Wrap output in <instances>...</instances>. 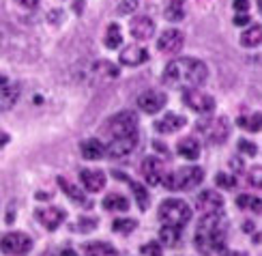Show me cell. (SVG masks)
<instances>
[{
  "label": "cell",
  "instance_id": "obj_24",
  "mask_svg": "<svg viewBox=\"0 0 262 256\" xmlns=\"http://www.w3.org/2000/svg\"><path fill=\"white\" fill-rule=\"evenodd\" d=\"M163 15H166V19H170V22L185 19V0H166Z\"/></svg>",
  "mask_w": 262,
  "mask_h": 256
},
{
  "label": "cell",
  "instance_id": "obj_30",
  "mask_svg": "<svg viewBox=\"0 0 262 256\" xmlns=\"http://www.w3.org/2000/svg\"><path fill=\"white\" fill-rule=\"evenodd\" d=\"M95 75L103 77V80H112V77L118 75V67L107 61H99V63H95Z\"/></svg>",
  "mask_w": 262,
  "mask_h": 256
},
{
  "label": "cell",
  "instance_id": "obj_27",
  "mask_svg": "<svg viewBox=\"0 0 262 256\" xmlns=\"http://www.w3.org/2000/svg\"><path fill=\"white\" fill-rule=\"evenodd\" d=\"M103 43H105V48H107V50H116V48H121V43H123L121 26H118V24H110V26H107L105 37H103Z\"/></svg>",
  "mask_w": 262,
  "mask_h": 256
},
{
  "label": "cell",
  "instance_id": "obj_42",
  "mask_svg": "<svg viewBox=\"0 0 262 256\" xmlns=\"http://www.w3.org/2000/svg\"><path fill=\"white\" fill-rule=\"evenodd\" d=\"M249 179H254V185L260 187V168H254V172H252V176H249Z\"/></svg>",
  "mask_w": 262,
  "mask_h": 256
},
{
  "label": "cell",
  "instance_id": "obj_5",
  "mask_svg": "<svg viewBox=\"0 0 262 256\" xmlns=\"http://www.w3.org/2000/svg\"><path fill=\"white\" fill-rule=\"evenodd\" d=\"M198 131L209 140L211 144H224L230 136V121L226 116H213V119H202L198 121Z\"/></svg>",
  "mask_w": 262,
  "mask_h": 256
},
{
  "label": "cell",
  "instance_id": "obj_34",
  "mask_svg": "<svg viewBox=\"0 0 262 256\" xmlns=\"http://www.w3.org/2000/svg\"><path fill=\"white\" fill-rule=\"evenodd\" d=\"M236 205L241 207V209H249V207H254L256 213H260V198H252V196H238L236 198Z\"/></svg>",
  "mask_w": 262,
  "mask_h": 256
},
{
  "label": "cell",
  "instance_id": "obj_16",
  "mask_svg": "<svg viewBox=\"0 0 262 256\" xmlns=\"http://www.w3.org/2000/svg\"><path fill=\"white\" fill-rule=\"evenodd\" d=\"M80 181H82V185L89 192H101L103 187H105V183H107V176L99 168H97V170L84 168V170H80Z\"/></svg>",
  "mask_w": 262,
  "mask_h": 256
},
{
  "label": "cell",
  "instance_id": "obj_21",
  "mask_svg": "<svg viewBox=\"0 0 262 256\" xmlns=\"http://www.w3.org/2000/svg\"><path fill=\"white\" fill-rule=\"evenodd\" d=\"M84 256H118V250L107 241H93L84 246Z\"/></svg>",
  "mask_w": 262,
  "mask_h": 256
},
{
  "label": "cell",
  "instance_id": "obj_6",
  "mask_svg": "<svg viewBox=\"0 0 262 256\" xmlns=\"http://www.w3.org/2000/svg\"><path fill=\"white\" fill-rule=\"evenodd\" d=\"M0 250L7 256H24L32 250V239L21 230H11L0 239Z\"/></svg>",
  "mask_w": 262,
  "mask_h": 256
},
{
  "label": "cell",
  "instance_id": "obj_11",
  "mask_svg": "<svg viewBox=\"0 0 262 256\" xmlns=\"http://www.w3.org/2000/svg\"><path fill=\"white\" fill-rule=\"evenodd\" d=\"M35 215L39 220V224L48 230H56L64 222V218H67V213L60 207H39Z\"/></svg>",
  "mask_w": 262,
  "mask_h": 256
},
{
  "label": "cell",
  "instance_id": "obj_43",
  "mask_svg": "<svg viewBox=\"0 0 262 256\" xmlns=\"http://www.w3.org/2000/svg\"><path fill=\"white\" fill-rule=\"evenodd\" d=\"M7 142H9V136H7V133H3V131H0V147H5Z\"/></svg>",
  "mask_w": 262,
  "mask_h": 256
},
{
  "label": "cell",
  "instance_id": "obj_17",
  "mask_svg": "<svg viewBox=\"0 0 262 256\" xmlns=\"http://www.w3.org/2000/svg\"><path fill=\"white\" fill-rule=\"evenodd\" d=\"M187 123V119L183 114H177V112H166V116H161L155 121V129L159 133H177L179 129L185 127Z\"/></svg>",
  "mask_w": 262,
  "mask_h": 256
},
{
  "label": "cell",
  "instance_id": "obj_1",
  "mask_svg": "<svg viewBox=\"0 0 262 256\" xmlns=\"http://www.w3.org/2000/svg\"><path fill=\"white\" fill-rule=\"evenodd\" d=\"M209 80V67L200 58H174L163 69V82L174 88H200Z\"/></svg>",
  "mask_w": 262,
  "mask_h": 256
},
{
  "label": "cell",
  "instance_id": "obj_14",
  "mask_svg": "<svg viewBox=\"0 0 262 256\" xmlns=\"http://www.w3.org/2000/svg\"><path fill=\"white\" fill-rule=\"evenodd\" d=\"M224 196L220 192L215 190H204L198 194V198H195V205H198V209L202 211V213H215V211H222L224 209Z\"/></svg>",
  "mask_w": 262,
  "mask_h": 256
},
{
  "label": "cell",
  "instance_id": "obj_4",
  "mask_svg": "<svg viewBox=\"0 0 262 256\" xmlns=\"http://www.w3.org/2000/svg\"><path fill=\"white\" fill-rule=\"evenodd\" d=\"M157 215H159V220H161V224L185 228V224H189L193 211H191V207H189L187 203H185V200L168 198V200H163V203H161Z\"/></svg>",
  "mask_w": 262,
  "mask_h": 256
},
{
  "label": "cell",
  "instance_id": "obj_2",
  "mask_svg": "<svg viewBox=\"0 0 262 256\" xmlns=\"http://www.w3.org/2000/svg\"><path fill=\"white\" fill-rule=\"evenodd\" d=\"M226 232H228V220L224 211L215 213H204L200 220L198 230H195V248L202 256H211L215 252L226 250Z\"/></svg>",
  "mask_w": 262,
  "mask_h": 256
},
{
  "label": "cell",
  "instance_id": "obj_28",
  "mask_svg": "<svg viewBox=\"0 0 262 256\" xmlns=\"http://www.w3.org/2000/svg\"><path fill=\"white\" fill-rule=\"evenodd\" d=\"M103 207L107 211H127L129 209V200L123 196V194H107L103 198Z\"/></svg>",
  "mask_w": 262,
  "mask_h": 256
},
{
  "label": "cell",
  "instance_id": "obj_13",
  "mask_svg": "<svg viewBox=\"0 0 262 256\" xmlns=\"http://www.w3.org/2000/svg\"><path fill=\"white\" fill-rule=\"evenodd\" d=\"M183 43H185V35L177 28H170L166 30L163 35L157 39V50L159 52H166V54H177L183 50Z\"/></svg>",
  "mask_w": 262,
  "mask_h": 256
},
{
  "label": "cell",
  "instance_id": "obj_33",
  "mask_svg": "<svg viewBox=\"0 0 262 256\" xmlns=\"http://www.w3.org/2000/svg\"><path fill=\"white\" fill-rule=\"evenodd\" d=\"M215 183H217V187H222V190H232V187H236V176L228 174V172H220L215 176Z\"/></svg>",
  "mask_w": 262,
  "mask_h": 256
},
{
  "label": "cell",
  "instance_id": "obj_12",
  "mask_svg": "<svg viewBox=\"0 0 262 256\" xmlns=\"http://www.w3.org/2000/svg\"><path fill=\"white\" fill-rule=\"evenodd\" d=\"M129 32L136 41H146L155 35V22L148 15H136L129 22Z\"/></svg>",
  "mask_w": 262,
  "mask_h": 256
},
{
  "label": "cell",
  "instance_id": "obj_19",
  "mask_svg": "<svg viewBox=\"0 0 262 256\" xmlns=\"http://www.w3.org/2000/svg\"><path fill=\"white\" fill-rule=\"evenodd\" d=\"M19 99V86L7 80L5 84H0V110H9L17 104Z\"/></svg>",
  "mask_w": 262,
  "mask_h": 256
},
{
  "label": "cell",
  "instance_id": "obj_8",
  "mask_svg": "<svg viewBox=\"0 0 262 256\" xmlns=\"http://www.w3.org/2000/svg\"><path fill=\"white\" fill-rule=\"evenodd\" d=\"M183 102L187 104L189 110H193V112H198V114H209L215 110V99L209 93H204L202 88H185Z\"/></svg>",
  "mask_w": 262,
  "mask_h": 256
},
{
  "label": "cell",
  "instance_id": "obj_37",
  "mask_svg": "<svg viewBox=\"0 0 262 256\" xmlns=\"http://www.w3.org/2000/svg\"><path fill=\"white\" fill-rule=\"evenodd\" d=\"M78 228H80L82 232H91V230L97 228V220H95V218H80V220H78Z\"/></svg>",
  "mask_w": 262,
  "mask_h": 256
},
{
  "label": "cell",
  "instance_id": "obj_41",
  "mask_svg": "<svg viewBox=\"0 0 262 256\" xmlns=\"http://www.w3.org/2000/svg\"><path fill=\"white\" fill-rule=\"evenodd\" d=\"M15 3H17L19 7H26V9H32V7H37V3H39V0H15Z\"/></svg>",
  "mask_w": 262,
  "mask_h": 256
},
{
  "label": "cell",
  "instance_id": "obj_7",
  "mask_svg": "<svg viewBox=\"0 0 262 256\" xmlns=\"http://www.w3.org/2000/svg\"><path fill=\"white\" fill-rule=\"evenodd\" d=\"M105 131L110 133V138L114 136H127V133H138V114L131 110H123V112L114 114L105 123Z\"/></svg>",
  "mask_w": 262,
  "mask_h": 256
},
{
  "label": "cell",
  "instance_id": "obj_15",
  "mask_svg": "<svg viewBox=\"0 0 262 256\" xmlns=\"http://www.w3.org/2000/svg\"><path fill=\"white\" fill-rule=\"evenodd\" d=\"M142 176L146 179L148 185H159L163 181V176H166L161 160L152 157V155H150V157H146L144 162H142Z\"/></svg>",
  "mask_w": 262,
  "mask_h": 256
},
{
  "label": "cell",
  "instance_id": "obj_20",
  "mask_svg": "<svg viewBox=\"0 0 262 256\" xmlns=\"http://www.w3.org/2000/svg\"><path fill=\"white\" fill-rule=\"evenodd\" d=\"M80 149H82L84 160H89V162H97V160L105 157V144H103L101 140H97V138L84 140Z\"/></svg>",
  "mask_w": 262,
  "mask_h": 256
},
{
  "label": "cell",
  "instance_id": "obj_31",
  "mask_svg": "<svg viewBox=\"0 0 262 256\" xmlns=\"http://www.w3.org/2000/svg\"><path fill=\"white\" fill-rule=\"evenodd\" d=\"M138 226L136 220H129V218H121V220H114L112 224V230L114 232H121V235H129V232H134Z\"/></svg>",
  "mask_w": 262,
  "mask_h": 256
},
{
  "label": "cell",
  "instance_id": "obj_32",
  "mask_svg": "<svg viewBox=\"0 0 262 256\" xmlns=\"http://www.w3.org/2000/svg\"><path fill=\"white\" fill-rule=\"evenodd\" d=\"M236 125L247 131H260V114L256 112L254 116H241L236 121Z\"/></svg>",
  "mask_w": 262,
  "mask_h": 256
},
{
  "label": "cell",
  "instance_id": "obj_46",
  "mask_svg": "<svg viewBox=\"0 0 262 256\" xmlns=\"http://www.w3.org/2000/svg\"><path fill=\"white\" fill-rule=\"evenodd\" d=\"M7 80H9V77H7V75H5V73H0V84H5V82H7Z\"/></svg>",
  "mask_w": 262,
  "mask_h": 256
},
{
  "label": "cell",
  "instance_id": "obj_29",
  "mask_svg": "<svg viewBox=\"0 0 262 256\" xmlns=\"http://www.w3.org/2000/svg\"><path fill=\"white\" fill-rule=\"evenodd\" d=\"M131 185V192H134V198H136V203H138V209L140 211H146L148 209V190L144 185H140L136 181H129Z\"/></svg>",
  "mask_w": 262,
  "mask_h": 256
},
{
  "label": "cell",
  "instance_id": "obj_22",
  "mask_svg": "<svg viewBox=\"0 0 262 256\" xmlns=\"http://www.w3.org/2000/svg\"><path fill=\"white\" fill-rule=\"evenodd\" d=\"M177 151H179L181 157L193 162V160H198V157H200V142L195 140V138H191V136H189V138H183V140L179 142Z\"/></svg>",
  "mask_w": 262,
  "mask_h": 256
},
{
  "label": "cell",
  "instance_id": "obj_10",
  "mask_svg": "<svg viewBox=\"0 0 262 256\" xmlns=\"http://www.w3.org/2000/svg\"><path fill=\"white\" fill-rule=\"evenodd\" d=\"M166 93H161V91H144L140 97H138V108L142 110L144 114H157L161 112L163 108H166Z\"/></svg>",
  "mask_w": 262,
  "mask_h": 256
},
{
  "label": "cell",
  "instance_id": "obj_40",
  "mask_svg": "<svg viewBox=\"0 0 262 256\" xmlns=\"http://www.w3.org/2000/svg\"><path fill=\"white\" fill-rule=\"evenodd\" d=\"M247 9H249V0H234V11H238V13H245Z\"/></svg>",
  "mask_w": 262,
  "mask_h": 256
},
{
  "label": "cell",
  "instance_id": "obj_45",
  "mask_svg": "<svg viewBox=\"0 0 262 256\" xmlns=\"http://www.w3.org/2000/svg\"><path fill=\"white\" fill-rule=\"evenodd\" d=\"M243 228L249 232V230H254V224H252V222H245V226H243Z\"/></svg>",
  "mask_w": 262,
  "mask_h": 256
},
{
  "label": "cell",
  "instance_id": "obj_25",
  "mask_svg": "<svg viewBox=\"0 0 262 256\" xmlns=\"http://www.w3.org/2000/svg\"><path fill=\"white\" fill-rule=\"evenodd\" d=\"M58 185L62 187V192L67 194L73 203H78V205H84V207H91V203H89V198L84 196V192L82 190H78L75 185H71L67 179H62V176H58Z\"/></svg>",
  "mask_w": 262,
  "mask_h": 256
},
{
  "label": "cell",
  "instance_id": "obj_3",
  "mask_svg": "<svg viewBox=\"0 0 262 256\" xmlns=\"http://www.w3.org/2000/svg\"><path fill=\"white\" fill-rule=\"evenodd\" d=\"M202 181H204V170L200 166H185V168L166 174L161 183L170 192H189L193 187H198Z\"/></svg>",
  "mask_w": 262,
  "mask_h": 256
},
{
  "label": "cell",
  "instance_id": "obj_18",
  "mask_svg": "<svg viewBox=\"0 0 262 256\" xmlns=\"http://www.w3.org/2000/svg\"><path fill=\"white\" fill-rule=\"evenodd\" d=\"M148 61V52L140 46H127L123 52H121V65H127V67H138L142 63Z\"/></svg>",
  "mask_w": 262,
  "mask_h": 256
},
{
  "label": "cell",
  "instance_id": "obj_44",
  "mask_svg": "<svg viewBox=\"0 0 262 256\" xmlns=\"http://www.w3.org/2000/svg\"><path fill=\"white\" fill-rule=\"evenodd\" d=\"M60 256H80V254H78V252H73V250H64Z\"/></svg>",
  "mask_w": 262,
  "mask_h": 256
},
{
  "label": "cell",
  "instance_id": "obj_36",
  "mask_svg": "<svg viewBox=\"0 0 262 256\" xmlns=\"http://www.w3.org/2000/svg\"><path fill=\"white\" fill-rule=\"evenodd\" d=\"M138 5H140V0H121V5H118V13L131 15L138 9Z\"/></svg>",
  "mask_w": 262,
  "mask_h": 256
},
{
  "label": "cell",
  "instance_id": "obj_35",
  "mask_svg": "<svg viewBox=\"0 0 262 256\" xmlns=\"http://www.w3.org/2000/svg\"><path fill=\"white\" fill-rule=\"evenodd\" d=\"M140 252L144 254V256H161L163 246H161L159 241H148V243H144V246L140 248Z\"/></svg>",
  "mask_w": 262,
  "mask_h": 256
},
{
  "label": "cell",
  "instance_id": "obj_23",
  "mask_svg": "<svg viewBox=\"0 0 262 256\" xmlns=\"http://www.w3.org/2000/svg\"><path fill=\"white\" fill-rule=\"evenodd\" d=\"M181 230L183 228H177V226H166L163 224L159 228V243L166 248H177L179 241H181Z\"/></svg>",
  "mask_w": 262,
  "mask_h": 256
},
{
  "label": "cell",
  "instance_id": "obj_9",
  "mask_svg": "<svg viewBox=\"0 0 262 256\" xmlns=\"http://www.w3.org/2000/svg\"><path fill=\"white\" fill-rule=\"evenodd\" d=\"M138 147V133H127V136H114L110 142L105 144V157L121 160L125 155H129Z\"/></svg>",
  "mask_w": 262,
  "mask_h": 256
},
{
  "label": "cell",
  "instance_id": "obj_38",
  "mask_svg": "<svg viewBox=\"0 0 262 256\" xmlns=\"http://www.w3.org/2000/svg\"><path fill=\"white\" fill-rule=\"evenodd\" d=\"M238 151L245 153V155H252V157H254V155L258 153V147H256L254 142H249V140H238Z\"/></svg>",
  "mask_w": 262,
  "mask_h": 256
},
{
  "label": "cell",
  "instance_id": "obj_39",
  "mask_svg": "<svg viewBox=\"0 0 262 256\" xmlns=\"http://www.w3.org/2000/svg\"><path fill=\"white\" fill-rule=\"evenodd\" d=\"M247 24H252V19H249L247 13H238L234 17V26H247Z\"/></svg>",
  "mask_w": 262,
  "mask_h": 256
},
{
  "label": "cell",
  "instance_id": "obj_26",
  "mask_svg": "<svg viewBox=\"0 0 262 256\" xmlns=\"http://www.w3.org/2000/svg\"><path fill=\"white\" fill-rule=\"evenodd\" d=\"M260 41H262V26L260 24L249 26L241 35V46L243 48H258Z\"/></svg>",
  "mask_w": 262,
  "mask_h": 256
}]
</instances>
